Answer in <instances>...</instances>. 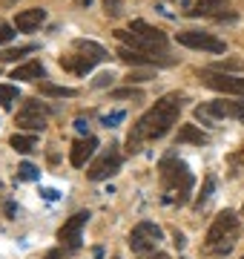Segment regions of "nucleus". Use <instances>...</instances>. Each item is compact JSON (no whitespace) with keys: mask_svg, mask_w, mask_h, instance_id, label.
<instances>
[{"mask_svg":"<svg viewBox=\"0 0 244 259\" xmlns=\"http://www.w3.org/2000/svg\"><path fill=\"white\" fill-rule=\"evenodd\" d=\"M181 104H184V95L181 93H169V95H164L161 101H155V107L144 112L141 118H138V124H135V130L130 133L127 150H130V153H138V150H141V141L167 136L169 127L178 121Z\"/></svg>","mask_w":244,"mask_h":259,"instance_id":"nucleus-1","label":"nucleus"},{"mask_svg":"<svg viewBox=\"0 0 244 259\" xmlns=\"http://www.w3.org/2000/svg\"><path fill=\"white\" fill-rule=\"evenodd\" d=\"M161 185H164V202L167 204H187L196 176L190 173V167L175 158V153L164 156L161 161Z\"/></svg>","mask_w":244,"mask_h":259,"instance_id":"nucleus-2","label":"nucleus"},{"mask_svg":"<svg viewBox=\"0 0 244 259\" xmlns=\"http://www.w3.org/2000/svg\"><path fill=\"white\" fill-rule=\"evenodd\" d=\"M235 239H238V216H235L233 210H221L216 219H213L210 231H207L204 248L210 250V253L224 256V253L233 250Z\"/></svg>","mask_w":244,"mask_h":259,"instance_id":"nucleus-3","label":"nucleus"},{"mask_svg":"<svg viewBox=\"0 0 244 259\" xmlns=\"http://www.w3.org/2000/svg\"><path fill=\"white\" fill-rule=\"evenodd\" d=\"M121 44L132 49H141V52H164L167 49V35L161 29L150 26L147 20H132L130 29H118L115 32Z\"/></svg>","mask_w":244,"mask_h":259,"instance_id":"nucleus-4","label":"nucleus"},{"mask_svg":"<svg viewBox=\"0 0 244 259\" xmlns=\"http://www.w3.org/2000/svg\"><path fill=\"white\" fill-rule=\"evenodd\" d=\"M127 242H130V248L135 253H152L161 242V228L155 222H138L130 231V239Z\"/></svg>","mask_w":244,"mask_h":259,"instance_id":"nucleus-5","label":"nucleus"},{"mask_svg":"<svg viewBox=\"0 0 244 259\" xmlns=\"http://www.w3.org/2000/svg\"><path fill=\"white\" fill-rule=\"evenodd\" d=\"M201 81H204V87L216 90V93L244 95V78L241 75H227V72H218V69H207V72H201Z\"/></svg>","mask_w":244,"mask_h":259,"instance_id":"nucleus-6","label":"nucleus"},{"mask_svg":"<svg viewBox=\"0 0 244 259\" xmlns=\"http://www.w3.org/2000/svg\"><path fill=\"white\" fill-rule=\"evenodd\" d=\"M121 167V153H118V147L115 144H109V147L103 150L101 156L92 161V167L86 170V176L92 179V182H103V179H109Z\"/></svg>","mask_w":244,"mask_h":259,"instance_id":"nucleus-7","label":"nucleus"},{"mask_svg":"<svg viewBox=\"0 0 244 259\" xmlns=\"http://www.w3.org/2000/svg\"><path fill=\"white\" fill-rule=\"evenodd\" d=\"M89 222V210H78L75 216H69L64 222V228L57 231V239H60V245L64 248H69V250H75V248H81V233H84V225Z\"/></svg>","mask_w":244,"mask_h":259,"instance_id":"nucleus-8","label":"nucleus"},{"mask_svg":"<svg viewBox=\"0 0 244 259\" xmlns=\"http://www.w3.org/2000/svg\"><path fill=\"white\" fill-rule=\"evenodd\" d=\"M46 118H49V107L40 101H26L23 110L18 112V127L20 130H29V133H40L46 127Z\"/></svg>","mask_w":244,"mask_h":259,"instance_id":"nucleus-9","label":"nucleus"},{"mask_svg":"<svg viewBox=\"0 0 244 259\" xmlns=\"http://www.w3.org/2000/svg\"><path fill=\"white\" fill-rule=\"evenodd\" d=\"M178 44L187 49H204V52H224V40H218L216 35L210 32H198V29H187V32H178Z\"/></svg>","mask_w":244,"mask_h":259,"instance_id":"nucleus-10","label":"nucleus"},{"mask_svg":"<svg viewBox=\"0 0 244 259\" xmlns=\"http://www.w3.org/2000/svg\"><path fill=\"white\" fill-rule=\"evenodd\" d=\"M95 147H98V139H95V136H84V139H78L75 144H72V153H69L72 167H84L86 161L92 158Z\"/></svg>","mask_w":244,"mask_h":259,"instance_id":"nucleus-11","label":"nucleus"},{"mask_svg":"<svg viewBox=\"0 0 244 259\" xmlns=\"http://www.w3.org/2000/svg\"><path fill=\"white\" fill-rule=\"evenodd\" d=\"M221 9H227V0H196L193 9H190V15H196V18H218V20H224V12Z\"/></svg>","mask_w":244,"mask_h":259,"instance_id":"nucleus-12","label":"nucleus"},{"mask_svg":"<svg viewBox=\"0 0 244 259\" xmlns=\"http://www.w3.org/2000/svg\"><path fill=\"white\" fill-rule=\"evenodd\" d=\"M60 66H64V69H69V72H75V75H86V72L95 66V61H92L89 55H84L81 49H75L72 55H64V58H60Z\"/></svg>","mask_w":244,"mask_h":259,"instance_id":"nucleus-13","label":"nucleus"},{"mask_svg":"<svg viewBox=\"0 0 244 259\" xmlns=\"http://www.w3.org/2000/svg\"><path fill=\"white\" fill-rule=\"evenodd\" d=\"M43 20H46V12L40 9V6L38 9H23L18 18H15V29H20V32H35Z\"/></svg>","mask_w":244,"mask_h":259,"instance_id":"nucleus-14","label":"nucleus"},{"mask_svg":"<svg viewBox=\"0 0 244 259\" xmlns=\"http://www.w3.org/2000/svg\"><path fill=\"white\" fill-rule=\"evenodd\" d=\"M118 58H121L124 64H130V66H152V64H158V58L152 55V52H141V49H132V47H121L118 49Z\"/></svg>","mask_w":244,"mask_h":259,"instance_id":"nucleus-15","label":"nucleus"},{"mask_svg":"<svg viewBox=\"0 0 244 259\" xmlns=\"http://www.w3.org/2000/svg\"><path fill=\"white\" fill-rule=\"evenodd\" d=\"M12 78H18V81H40V78H46V69H43L40 61H29V64L15 66Z\"/></svg>","mask_w":244,"mask_h":259,"instance_id":"nucleus-16","label":"nucleus"},{"mask_svg":"<svg viewBox=\"0 0 244 259\" xmlns=\"http://www.w3.org/2000/svg\"><path fill=\"white\" fill-rule=\"evenodd\" d=\"M178 144H207V133H201V130L196 127V124H184V127L178 130Z\"/></svg>","mask_w":244,"mask_h":259,"instance_id":"nucleus-17","label":"nucleus"},{"mask_svg":"<svg viewBox=\"0 0 244 259\" xmlns=\"http://www.w3.org/2000/svg\"><path fill=\"white\" fill-rule=\"evenodd\" d=\"M72 49H81L84 55H89L95 61V64H101V61H106V49L101 47V44H95V40H75L72 44Z\"/></svg>","mask_w":244,"mask_h":259,"instance_id":"nucleus-18","label":"nucleus"},{"mask_svg":"<svg viewBox=\"0 0 244 259\" xmlns=\"http://www.w3.org/2000/svg\"><path fill=\"white\" fill-rule=\"evenodd\" d=\"M78 90L72 87H57V83H49V81H40V95H46V98H72Z\"/></svg>","mask_w":244,"mask_h":259,"instance_id":"nucleus-19","label":"nucleus"},{"mask_svg":"<svg viewBox=\"0 0 244 259\" xmlns=\"http://www.w3.org/2000/svg\"><path fill=\"white\" fill-rule=\"evenodd\" d=\"M9 144H12V150H18V153L26 156V153H32V150L38 147V139H35V133H32V136H20V133H15V136L9 139Z\"/></svg>","mask_w":244,"mask_h":259,"instance_id":"nucleus-20","label":"nucleus"},{"mask_svg":"<svg viewBox=\"0 0 244 259\" xmlns=\"http://www.w3.org/2000/svg\"><path fill=\"white\" fill-rule=\"evenodd\" d=\"M213 190H216V176H207V179H204V187H201V193H198V199L193 202V207H196V210H201V207L210 202Z\"/></svg>","mask_w":244,"mask_h":259,"instance_id":"nucleus-21","label":"nucleus"},{"mask_svg":"<svg viewBox=\"0 0 244 259\" xmlns=\"http://www.w3.org/2000/svg\"><path fill=\"white\" fill-rule=\"evenodd\" d=\"M20 95H18V87H15V83H0V104H3V107H12Z\"/></svg>","mask_w":244,"mask_h":259,"instance_id":"nucleus-22","label":"nucleus"},{"mask_svg":"<svg viewBox=\"0 0 244 259\" xmlns=\"http://www.w3.org/2000/svg\"><path fill=\"white\" fill-rule=\"evenodd\" d=\"M18 176H20V179H26V182H35V179H38L40 173H38V167H35V164L23 161V164L18 167Z\"/></svg>","mask_w":244,"mask_h":259,"instance_id":"nucleus-23","label":"nucleus"},{"mask_svg":"<svg viewBox=\"0 0 244 259\" xmlns=\"http://www.w3.org/2000/svg\"><path fill=\"white\" fill-rule=\"evenodd\" d=\"M29 52H35V47H20V49H6L3 55H0V61H18V58L29 55Z\"/></svg>","mask_w":244,"mask_h":259,"instance_id":"nucleus-24","label":"nucleus"},{"mask_svg":"<svg viewBox=\"0 0 244 259\" xmlns=\"http://www.w3.org/2000/svg\"><path fill=\"white\" fill-rule=\"evenodd\" d=\"M112 98H132V101H141L144 95H141V90H132V83H130V87H124V90H115Z\"/></svg>","mask_w":244,"mask_h":259,"instance_id":"nucleus-25","label":"nucleus"},{"mask_svg":"<svg viewBox=\"0 0 244 259\" xmlns=\"http://www.w3.org/2000/svg\"><path fill=\"white\" fill-rule=\"evenodd\" d=\"M152 78H155V72H152V69H144V72H135V69H132L127 81H130V83H144V81H152Z\"/></svg>","mask_w":244,"mask_h":259,"instance_id":"nucleus-26","label":"nucleus"},{"mask_svg":"<svg viewBox=\"0 0 244 259\" xmlns=\"http://www.w3.org/2000/svg\"><path fill=\"white\" fill-rule=\"evenodd\" d=\"M103 12L112 15V18H118V15H121V0H103Z\"/></svg>","mask_w":244,"mask_h":259,"instance_id":"nucleus-27","label":"nucleus"},{"mask_svg":"<svg viewBox=\"0 0 244 259\" xmlns=\"http://www.w3.org/2000/svg\"><path fill=\"white\" fill-rule=\"evenodd\" d=\"M12 37H15V29L9 23H0V44H9Z\"/></svg>","mask_w":244,"mask_h":259,"instance_id":"nucleus-28","label":"nucleus"},{"mask_svg":"<svg viewBox=\"0 0 244 259\" xmlns=\"http://www.w3.org/2000/svg\"><path fill=\"white\" fill-rule=\"evenodd\" d=\"M213 69H218V72H221V69H241V61H218L216 66H213Z\"/></svg>","mask_w":244,"mask_h":259,"instance_id":"nucleus-29","label":"nucleus"},{"mask_svg":"<svg viewBox=\"0 0 244 259\" xmlns=\"http://www.w3.org/2000/svg\"><path fill=\"white\" fill-rule=\"evenodd\" d=\"M118 121H124V112H121V110L112 112V115H103V124H106V127H115Z\"/></svg>","mask_w":244,"mask_h":259,"instance_id":"nucleus-30","label":"nucleus"},{"mask_svg":"<svg viewBox=\"0 0 244 259\" xmlns=\"http://www.w3.org/2000/svg\"><path fill=\"white\" fill-rule=\"evenodd\" d=\"M112 78H115L112 72H101V75H98V78H95V87H106V83L112 81Z\"/></svg>","mask_w":244,"mask_h":259,"instance_id":"nucleus-31","label":"nucleus"},{"mask_svg":"<svg viewBox=\"0 0 244 259\" xmlns=\"http://www.w3.org/2000/svg\"><path fill=\"white\" fill-rule=\"evenodd\" d=\"M75 130L81 133V136H89V124H86L84 118H78V121H75Z\"/></svg>","mask_w":244,"mask_h":259,"instance_id":"nucleus-32","label":"nucleus"},{"mask_svg":"<svg viewBox=\"0 0 244 259\" xmlns=\"http://www.w3.org/2000/svg\"><path fill=\"white\" fill-rule=\"evenodd\" d=\"M235 118L244 124V95H241V101H235Z\"/></svg>","mask_w":244,"mask_h":259,"instance_id":"nucleus-33","label":"nucleus"},{"mask_svg":"<svg viewBox=\"0 0 244 259\" xmlns=\"http://www.w3.org/2000/svg\"><path fill=\"white\" fill-rule=\"evenodd\" d=\"M141 259H169L167 253H155V250H152V253H141Z\"/></svg>","mask_w":244,"mask_h":259,"instance_id":"nucleus-34","label":"nucleus"},{"mask_svg":"<svg viewBox=\"0 0 244 259\" xmlns=\"http://www.w3.org/2000/svg\"><path fill=\"white\" fill-rule=\"evenodd\" d=\"M187 245V239H184V233H178L175 231V248H184Z\"/></svg>","mask_w":244,"mask_h":259,"instance_id":"nucleus-35","label":"nucleus"},{"mask_svg":"<svg viewBox=\"0 0 244 259\" xmlns=\"http://www.w3.org/2000/svg\"><path fill=\"white\" fill-rule=\"evenodd\" d=\"M60 256H64V250H49L46 253V259H60Z\"/></svg>","mask_w":244,"mask_h":259,"instance_id":"nucleus-36","label":"nucleus"},{"mask_svg":"<svg viewBox=\"0 0 244 259\" xmlns=\"http://www.w3.org/2000/svg\"><path fill=\"white\" fill-rule=\"evenodd\" d=\"M241 213H244V207H241Z\"/></svg>","mask_w":244,"mask_h":259,"instance_id":"nucleus-37","label":"nucleus"},{"mask_svg":"<svg viewBox=\"0 0 244 259\" xmlns=\"http://www.w3.org/2000/svg\"><path fill=\"white\" fill-rule=\"evenodd\" d=\"M115 259H118V256H115Z\"/></svg>","mask_w":244,"mask_h":259,"instance_id":"nucleus-38","label":"nucleus"},{"mask_svg":"<svg viewBox=\"0 0 244 259\" xmlns=\"http://www.w3.org/2000/svg\"><path fill=\"white\" fill-rule=\"evenodd\" d=\"M241 259H244V256H241Z\"/></svg>","mask_w":244,"mask_h":259,"instance_id":"nucleus-39","label":"nucleus"}]
</instances>
